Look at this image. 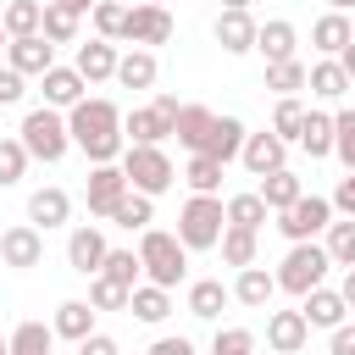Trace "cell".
Instances as JSON below:
<instances>
[{"label":"cell","instance_id":"6da1fadb","mask_svg":"<svg viewBox=\"0 0 355 355\" xmlns=\"http://www.w3.org/2000/svg\"><path fill=\"white\" fill-rule=\"evenodd\" d=\"M67 139H72V150L89 155V166L122 161L128 139H122V111H116V100H105V94H83V100L67 111Z\"/></svg>","mask_w":355,"mask_h":355},{"label":"cell","instance_id":"7a4b0ae2","mask_svg":"<svg viewBox=\"0 0 355 355\" xmlns=\"http://www.w3.org/2000/svg\"><path fill=\"white\" fill-rule=\"evenodd\" d=\"M139 266H144V283L155 288H178L189 277V250L178 244V233H161V227H144L139 233Z\"/></svg>","mask_w":355,"mask_h":355},{"label":"cell","instance_id":"3957f363","mask_svg":"<svg viewBox=\"0 0 355 355\" xmlns=\"http://www.w3.org/2000/svg\"><path fill=\"white\" fill-rule=\"evenodd\" d=\"M17 139H22L28 161H44V166H55V161L72 150V139H67V116L50 111V105H33V111L22 116V128H17Z\"/></svg>","mask_w":355,"mask_h":355},{"label":"cell","instance_id":"277c9868","mask_svg":"<svg viewBox=\"0 0 355 355\" xmlns=\"http://www.w3.org/2000/svg\"><path fill=\"white\" fill-rule=\"evenodd\" d=\"M116 166H122L128 189H133V194H150V200H155V194H166V189H172V178H178V166H172V155H166L161 144H128Z\"/></svg>","mask_w":355,"mask_h":355},{"label":"cell","instance_id":"5b68a950","mask_svg":"<svg viewBox=\"0 0 355 355\" xmlns=\"http://www.w3.org/2000/svg\"><path fill=\"white\" fill-rule=\"evenodd\" d=\"M227 216H222V194H189L178 211V244L183 250H216Z\"/></svg>","mask_w":355,"mask_h":355},{"label":"cell","instance_id":"8992f818","mask_svg":"<svg viewBox=\"0 0 355 355\" xmlns=\"http://www.w3.org/2000/svg\"><path fill=\"white\" fill-rule=\"evenodd\" d=\"M327 266H333V261H327V250L311 239V244H288V255L277 261V272H272V277H277V288H283V294L305 300L311 288H322V283H327Z\"/></svg>","mask_w":355,"mask_h":355},{"label":"cell","instance_id":"52a82bcc","mask_svg":"<svg viewBox=\"0 0 355 355\" xmlns=\"http://www.w3.org/2000/svg\"><path fill=\"white\" fill-rule=\"evenodd\" d=\"M327 222H333V200L327 194H300L288 211H277V233L288 244H311L316 233H327Z\"/></svg>","mask_w":355,"mask_h":355},{"label":"cell","instance_id":"ba28073f","mask_svg":"<svg viewBox=\"0 0 355 355\" xmlns=\"http://www.w3.org/2000/svg\"><path fill=\"white\" fill-rule=\"evenodd\" d=\"M172 33H178V22H172V11H166V6H128V28H122V39H128V44L155 50V44H166Z\"/></svg>","mask_w":355,"mask_h":355},{"label":"cell","instance_id":"9c48e42d","mask_svg":"<svg viewBox=\"0 0 355 355\" xmlns=\"http://www.w3.org/2000/svg\"><path fill=\"white\" fill-rule=\"evenodd\" d=\"M39 261H44V233H39L33 222H17V227L0 233V266H11V272H33Z\"/></svg>","mask_w":355,"mask_h":355},{"label":"cell","instance_id":"30bf717a","mask_svg":"<svg viewBox=\"0 0 355 355\" xmlns=\"http://www.w3.org/2000/svg\"><path fill=\"white\" fill-rule=\"evenodd\" d=\"M128 194V178H122V166L116 161H105V166H89V189H83V200H89V216H100V222H111V211H116V200Z\"/></svg>","mask_w":355,"mask_h":355},{"label":"cell","instance_id":"8fae6325","mask_svg":"<svg viewBox=\"0 0 355 355\" xmlns=\"http://www.w3.org/2000/svg\"><path fill=\"white\" fill-rule=\"evenodd\" d=\"M105 233H100V222H83V227H72L67 233V266L72 272H83V277H100V266H105Z\"/></svg>","mask_w":355,"mask_h":355},{"label":"cell","instance_id":"7c38bea8","mask_svg":"<svg viewBox=\"0 0 355 355\" xmlns=\"http://www.w3.org/2000/svg\"><path fill=\"white\" fill-rule=\"evenodd\" d=\"M6 67H17L22 78H44L55 67V44L44 33H28V39H11L6 44Z\"/></svg>","mask_w":355,"mask_h":355},{"label":"cell","instance_id":"4fadbf2b","mask_svg":"<svg viewBox=\"0 0 355 355\" xmlns=\"http://www.w3.org/2000/svg\"><path fill=\"white\" fill-rule=\"evenodd\" d=\"M239 161H244V172L266 178V172L288 166V144H283L272 128H266V133H244V150H239Z\"/></svg>","mask_w":355,"mask_h":355},{"label":"cell","instance_id":"5bb4252c","mask_svg":"<svg viewBox=\"0 0 355 355\" xmlns=\"http://www.w3.org/2000/svg\"><path fill=\"white\" fill-rule=\"evenodd\" d=\"M28 222H33L39 233L67 227V222H72V194H67V189H55V183L33 189V194H28Z\"/></svg>","mask_w":355,"mask_h":355},{"label":"cell","instance_id":"9a60e30c","mask_svg":"<svg viewBox=\"0 0 355 355\" xmlns=\"http://www.w3.org/2000/svg\"><path fill=\"white\" fill-rule=\"evenodd\" d=\"M311 344V327L300 311H266V349L272 355H300Z\"/></svg>","mask_w":355,"mask_h":355},{"label":"cell","instance_id":"2e32d148","mask_svg":"<svg viewBox=\"0 0 355 355\" xmlns=\"http://www.w3.org/2000/svg\"><path fill=\"white\" fill-rule=\"evenodd\" d=\"M255 50L266 55V67L294 61V50H300V28H294L288 17H272V22H261V28H255Z\"/></svg>","mask_w":355,"mask_h":355},{"label":"cell","instance_id":"e0dca14e","mask_svg":"<svg viewBox=\"0 0 355 355\" xmlns=\"http://www.w3.org/2000/svg\"><path fill=\"white\" fill-rule=\"evenodd\" d=\"M39 89H44V105H50V111H72V105L89 94V83L78 78V67H61V61L39 78Z\"/></svg>","mask_w":355,"mask_h":355},{"label":"cell","instance_id":"ac0fdd59","mask_svg":"<svg viewBox=\"0 0 355 355\" xmlns=\"http://www.w3.org/2000/svg\"><path fill=\"white\" fill-rule=\"evenodd\" d=\"M211 122H216V111L211 105H178V116H172V139L189 150V155H200L205 150V139H211Z\"/></svg>","mask_w":355,"mask_h":355},{"label":"cell","instance_id":"d6986e66","mask_svg":"<svg viewBox=\"0 0 355 355\" xmlns=\"http://www.w3.org/2000/svg\"><path fill=\"white\" fill-rule=\"evenodd\" d=\"M300 316H305V327H327V333H333V327L349 322V305L338 300V288L322 283V288H311V294L300 300Z\"/></svg>","mask_w":355,"mask_h":355},{"label":"cell","instance_id":"ffe728a7","mask_svg":"<svg viewBox=\"0 0 355 355\" xmlns=\"http://www.w3.org/2000/svg\"><path fill=\"white\" fill-rule=\"evenodd\" d=\"M255 28H261V22H255L250 11H216V28H211V33H216V44H222L227 55H250V50H255Z\"/></svg>","mask_w":355,"mask_h":355},{"label":"cell","instance_id":"44dd1931","mask_svg":"<svg viewBox=\"0 0 355 355\" xmlns=\"http://www.w3.org/2000/svg\"><path fill=\"white\" fill-rule=\"evenodd\" d=\"M244 311H272V294H277V277L266 272V266H244L239 277H233V288H227Z\"/></svg>","mask_w":355,"mask_h":355},{"label":"cell","instance_id":"7402d4cb","mask_svg":"<svg viewBox=\"0 0 355 355\" xmlns=\"http://www.w3.org/2000/svg\"><path fill=\"white\" fill-rule=\"evenodd\" d=\"M227 300H233V294H227V283H222V277H194V283H189V294H183V311H189V316H200V322H216V316L227 311Z\"/></svg>","mask_w":355,"mask_h":355},{"label":"cell","instance_id":"603a6c76","mask_svg":"<svg viewBox=\"0 0 355 355\" xmlns=\"http://www.w3.org/2000/svg\"><path fill=\"white\" fill-rule=\"evenodd\" d=\"M94 316H100V311H94L89 300H61V305H55L50 333H55V338H67V344H83L89 333H100V327H94Z\"/></svg>","mask_w":355,"mask_h":355},{"label":"cell","instance_id":"cb8c5ba5","mask_svg":"<svg viewBox=\"0 0 355 355\" xmlns=\"http://www.w3.org/2000/svg\"><path fill=\"white\" fill-rule=\"evenodd\" d=\"M122 139L128 144H161V139H172V122L155 105H133V111H122Z\"/></svg>","mask_w":355,"mask_h":355},{"label":"cell","instance_id":"d4e9b609","mask_svg":"<svg viewBox=\"0 0 355 355\" xmlns=\"http://www.w3.org/2000/svg\"><path fill=\"white\" fill-rule=\"evenodd\" d=\"M72 67H78V78H83V83H105V78H116V44H105V39L78 44Z\"/></svg>","mask_w":355,"mask_h":355},{"label":"cell","instance_id":"484cf974","mask_svg":"<svg viewBox=\"0 0 355 355\" xmlns=\"http://www.w3.org/2000/svg\"><path fill=\"white\" fill-rule=\"evenodd\" d=\"M244 133H250V128H244L239 116H216V122H211V139H205V150H200V155H211L216 166H227V161H239Z\"/></svg>","mask_w":355,"mask_h":355},{"label":"cell","instance_id":"4316f807","mask_svg":"<svg viewBox=\"0 0 355 355\" xmlns=\"http://www.w3.org/2000/svg\"><path fill=\"white\" fill-rule=\"evenodd\" d=\"M155 78H161V61H155V50H128V55H116V83L122 89H155Z\"/></svg>","mask_w":355,"mask_h":355},{"label":"cell","instance_id":"83f0119b","mask_svg":"<svg viewBox=\"0 0 355 355\" xmlns=\"http://www.w3.org/2000/svg\"><path fill=\"white\" fill-rule=\"evenodd\" d=\"M305 89H311L316 100H344V94H349V78H344V67H338L333 55H322V61L305 67Z\"/></svg>","mask_w":355,"mask_h":355},{"label":"cell","instance_id":"f1b7e54d","mask_svg":"<svg viewBox=\"0 0 355 355\" xmlns=\"http://www.w3.org/2000/svg\"><path fill=\"white\" fill-rule=\"evenodd\" d=\"M128 316H139L144 327H161V322L172 316V294L155 288V283H139V288L128 294Z\"/></svg>","mask_w":355,"mask_h":355},{"label":"cell","instance_id":"f546056e","mask_svg":"<svg viewBox=\"0 0 355 355\" xmlns=\"http://www.w3.org/2000/svg\"><path fill=\"white\" fill-rule=\"evenodd\" d=\"M349 39H355V28H349V17H344V11H322V17L311 22V44H316L322 55H338Z\"/></svg>","mask_w":355,"mask_h":355},{"label":"cell","instance_id":"4dcf8cb0","mask_svg":"<svg viewBox=\"0 0 355 355\" xmlns=\"http://www.w3.org/2000/svg\"><path fill=\"white\" fill-rule=\"evenodd\" d=\"M255 194H261V205H266V211H288V205L305 194V183H300L288 166H277V172H266V178H261V189H255Z\"/></svg>","mask_w":355,"mask_h":355},{"label":"cell","instance_id":"1f68e13d","mask_svg":"<svg viewBox=\"0 0 355 355\" xmlns=\"http://www.w3.org/2000/svg\"><path fill=\"white\" fill-rule=\"evenodd\" d=\"M39 22H44V0H6L0 6L6 39H28V33H39Z\"/></svg>","mask_w":355,"mask_h":355},{"label":"cell","instance_id":"d6a6232c","mask_svg":"<svg viewBox=\"0 0 355 355\" xmlns=\"http://www.w3.org/2000/svg\"><path fill=\"white\" fill-rule=\"evenodd\" d=\"M311 161H322V155H333V111H305V128H300V139H294Z\"/></svg>","mask_w":355,"mask_h":355},{"label":"cell","instance_id":"836d02e7","mask_svg":"<svg viewBox=\"0 0 355 355\" xmlns=\"http://www.w3.org/2000/svg\"><path fill=\"white\" fill-rule=\"evenodd\" d=\"M150 222H155V200H150V194H133V189H128V194L116 200V211H111V227H128V233H144Z\"/></svg>","mask_w":355,"mask_h":355},{"label":"cell","instance_id":"e575fe53","mask_svg":"<svg viewBox=\"0 0 355 355\" xmlns=\"http://www.w3.org/2000/svg\"><path fill=\"white\" fill-rule=\"evenodd\" d=\"M222 216H227V227H250V233H261V222H266L272 211H266L261 194L250 189V194H227V200H222Z\"/></svg>","mask_w":355,"mask_h":355},{"label":"cell","instance_id":"d590c367","mask_svg":"<svg viewBox=\"0 0 355 355\" xmlns=\"http://www.w3.org/2000/svg\"><path fill=\"white\" fill-rule=\"evenodd\" d=\"M322 250L333 266H355V216H333L322 233Z\"/></svg>","mask_w":355,"mask_h":355},{"label":"cell","instance_id":"8d00e7d4","mask_svg":"<svg viewBox=\"0 0 355 355\" xmlns=\"http://www.w3.org/2000/svg\"><path fill=\"white\" fill-rule=\"evenodd\" d=\"M216 250H222V261L227 266H255V233L250 227H222V239H216Z\"/></svg>","mask_w":355,"mask_h":355},{"label":"cell","instance_id":"74e56055","mask_svg":"<svg viewBox=\"0 0 355 355\" xmlns=\"http://www.w3.org/2000/svg\"><path fill=\"white\" fill-rule=\"evenodd\" d=\"M55 349V333L44 322H17L11 327V355H50Z\"/></svg>","mask_w":355,"mask_h":355},{"label":"cell","instance_id":"f35d334b","mask_svg":"<svg viewBox=\"0 0 355 355\" xmlns=\"http://www.w3.org/2000/svg\"><path fill=\"white\" fill-rule=\"evenodd\" d=\"M89 22H94V39L116 44V39H122V28H128V6H116V0H94Z\"/></svg>","mask_w":355,"mask_h":355},{"label":"cell","instance_id":"ab89813d","mask_svg":"<svg viewBox=\"0 0 355 355\" xmlns=\"http://www.w3.org/2000/svg\"><path fill=\"white\" fill-rule=\"evenodd\" d=\"M100 277H111V283H122V288H139V277H144V266H139V250H105V266H100Z\"/></svg>","mask_w":355,"mask_h":355},{"label":"cell","instance_id":"60d3db41","mask_svg":"<svg viewBox=\"0 0 355 355\" xmlns=\"http://www.w3.org/2000/svg\"><path fill=\"white\" fill-rule=\"evenodd\" d=\"M266 89H272L277 100L300 94V89H305V61L294 55V61H277V67H266Z\"/></svg>","mask_w":355,"mask_h":355},{"label":"cell","instance_id":"b9f144b4","mask_svg":"<svg viewBox=\"0 0 355 355\" xmlns=\"http://www.w3.org/2000/svg\"><path fill=\"white\" fill-rule=\"evenodd\" d=\"M300 128H305V100H300V94L277 100V111H272V133H277L283 144H294V139H300Z\"/></svg>","mask_w":355,"mask_h":355},{"label":"cell","instance_id":"7bdbcfd3","mask_svg":"<svg viewBox=\"0 0 355 355\" xmlns=\"http://www.w3.org/2000/svg\"><path fill=\"white\" fill-rule=\"evenodd\" d=\"M222 172H227V166H216L211 155H189V166H183V183H189L194 194H216V189H222Z\"/></svg>","mask_w":355,"mask_h":355},{"label":"cell","instance_id":"ee69618b","mask_svg":"<svg viewBox=\"0 0 355 355\" xmlns=\"http://www.w3.org/2000/svg\"><path fill=\"white\" fill-rule=\"evenodd\" d=\"M39 33H44L50 44H72V39H78V17L61 11L55 0H44V22H39Z\"/></svg>","mask_w":355,"mask_h":355},{"label":"cell","instance_id":"f6af8a7d","mask_svg":"<svg viewBox=\"0 0 355 355\" xmlns=\"http://www.w3.org/2000/svg\"><path fill=\"white\" fill-rule=\"evenodd\" d=\"M28 178V150L22 139H0V189H17Z\"/></svg>","mask_w":355,"mask_h":355},{"label":"cell","instance_id":"bcb514c9","mask_svg":"<svg viewBox=\"0 0 355 355\" xmlns=\"http://www.w3.org/2000/svg\"><path fill=\"white\" fill-rule=\"evenodd\" d=\"M333 155L344 172H355V111H333Z\"/></svg>","mask_w":355,"mask_h":355},{"label":"cell","instance_id":"7dc6e473","mask_svg":"<svg viewBox=\"0 0 355 355\" xmlns=\"http://www.w3.org/2000/svg\"><path fill=\"white\" fill-rule=\"evenodd\" d=\"M128 294H133V288H122V283H111V277H89V305H94V311H128Z\"/></svg>","mask_w":355,"mask_h":355},{"label":"cell","instance_id":"c3c4849f","mask_svg":"<svg viewBox=\"0 0 355 355\" xmlns=\"http://www.w3.org/2000/svg\"><path fill=\"white\" fill-rule=\"evenodd\" d=\"M211 355H255V333L250 327H216Z\"/></svg>","mask_w":355,"mask_h":355},{"label":"cell","instance_id":"681fc988","mask_svg":"<svg viewBox=\"0 0 355 355\" xmlns=\"http://www.w3.org/2000/svg\"><path fill=\"white\" fill-rule=\"evenodd\" d=\"M22 94H28V78L17 67H0V105H17Z\"/></svg>","mask_w":355,"mask_h":355},{"label":"cell","instance_id":"f907efd6","mask_svg":"<svg viewBox=\"0 0 355 355\" xmlns=\"http://www.w3.org/2000/svg\"><path fill=\"white\" fill-rule=\"evenodd\" d=\"M327 200H333V216H355V172H344Z\"/></svg>","mask_w":355,"mask_h":355},{"label":"cell","instance_id":"816d5d0a","mask_svg":"<svg viewBox=\"0 0 355 355\" xmlns=\"http://www.w3.org/2000/svg\"><path fill=\"white\" fill-rule=\"evenodd\" d=\"M327 355H355V322H344V327L327 333Z\"/></svg>","mask_w":355,"mask_h":355},{"label":"cell","instance_id":"f5cc1de1","mask_svg":"<svg viewBox=\"0 0 355 355\" xmlns=\"http://www.w3.org/2000/svg\"><path fill=\"white\" fill-rule=\"evenodd\" d=\"M78 355H122V344H116L111 333H89V338L78 344Z\"/></svg>","mask_w":355,"mask_h":355},{"label":"cell","instance_id":"db71d44e","mask_svg":"<svg viewBox=\"0 0 355 355\" xmlns=\"http://www.w3.org/2000/svg\"><path fill=\"white\" fill-rule=\"evenodd\" d=\"M150 355H194V344H189L183 333H166V338H155V344H150Z\"/></svg>","mask_w":355,"mask_h":355},{"label":"cell","instance_id":"11a10c76","mask_svg":"<svg viewBox=\"0 0 355 355\" xmlns=\"http://www.w3.org/2000/svg\"><path fill=\"white\" fill-rule=\"evenodd\" d=\"M150 105H155V111H161V116H166V122H172V116H178V105H183V100H178V94H172V89H155V100H150Z\"/></svg>","mask_w":355,"mask_h":355},{"label":"cell","instance_id":"9f6ffc18","mask_svg":"<svg viewBox=\"0 0 355 355\" xmlns=\"http://www.w3.org/2000/svg\"><path fill=\"white\" fill-rule=\"evenodd\" d=\"M333 61H338V67H344V78H349V89H355V39H349V44H344V50H338V55H333Z\"/></svg>","mask_w":355,"mask_h":355},{"label":"cell","instance_id":"6f0895ef","mask_svg":"<svg viewBox=\"0 0 355 355\" xmlns=\"http://www.w3.org/2000/svg\"><path fill=\"white\" fill-rule=\"evenodd\" d=\"M338 300L355 311V266H344V277H338Z\"/></svg>","mask_w":355,"mask_h":355},{"label":"cell","instance_id":"680465c9","mask_svg":"<svg viewBox=\"0 0 355 355\" xmlns=\"http://www.w3.org/2000/svg\"><path fill=\"white\" fill-rule=\"evenodd\" d=\"M55 6H61V11H72V17H78V22H83V17H89V11H94V0H55Z\"/></svg>","mask_w":355,"mask_h":355},{"label":"cell","instance_id":"91938a15","mask_svg":"<svg viewBox=\"0 0 355 355\" xmlns=\"http://www.w3.org/2000/svg\"><path fill=\"white\" fill-rule=\"evenodd\" d=\"M255 0H222V11H250Z\"/></svg>","mask_w":355,"mask_h":355},{"label":"cell","instance_id":"94428289","mask_svg":"<svg viewBox=\"0 0 355 355\" xmlns=\"http://www.w3.org/2000/svg\"><path fill=\"white\" fill-rule=\"evenodd\" d=\"M327 11H344V17H349V11H355V0H327Z\"/></svg>","mask_w":355,"mask_h":355},{"label":"cell","instance_id":"6125c7cd","mask_svg":"<svg viewBox=\"0 0 355 355\" xmlns=\"http://www.w3.org/2000/svg\"><path fill=\"white\" fill-rule=\"evenodd\" d=\"M133 6H166V0H133Z\"/></svg>","mask_w":355,"mask_h":355},{"label":"cell","instance_id":"be15d7a7","mask_svg":"<svg viewBox=\"0 0 355 355\" xmlns=\"http://www.w3.org/2000/svg\"><path fill=\"white\" fill-rule=\"evenodd\" d=\"M0 355H11V338H0Z\"/></svg>","mask_w":355,"mask_h":355},{"label":"cell","instance_id":"e7e4bbea","mask_svg":"<svg viewBox=\"0 0 355 355\" xmlns=\"http://www.w3.org/2000/svg\"><path fill=\"white\" fill-rule=\"evenodd\" d=\"M6 44H11V39H6V28H0V55H6Z\"/></svg>","mask_w":355,"mask_h":355},{"label":"cell","instance_id":"03108f58","mask_svg":"<svg viewBox=\"0 0 355 355\" xmlns=\"http://www.w3.org/2000/svg\"><path fill=\"white\" fill-rule=\"evenodd\" d=\"M116 6H133V0H116Z\"/></svg>","mask_w":355,"mask_h":355}]
</instances>
